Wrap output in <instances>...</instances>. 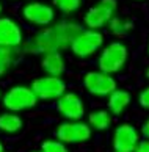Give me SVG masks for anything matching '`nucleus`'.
I'll list each match as a JSON object with an SVG mask.
<instances>
[{"mask_svg":"<svg viewBox=\"0 0 149 152\" xmlns=\"http://www.w3.org/2000/svg\"><path fill=\"white\" fill-rule=\"evenodd\" d=\"M2 10H3V8H2V5H0V14H2Z\"/></svg>","mask_w":149,"mask_h":152,"instance_id":"obj_26","label":"nucleus"},{"mask_svg":"<svg viewBox=\"0 0 149 152\" xmlns=\"http://www.w3.org/2000/svg\"><path fill=\"white\" fill-rule=\"evenodd\" d=\"M141 135L146 140H149V118H148L145 122H143V126H141Z\"/></svg>","mask_w":149,"mask_h":152,"instance_id":"obj_23","label":"nucleus"},{"mask_svg":"<svg viewBox=\"0 0 149 152\" xmlns=\"http://www.w3.org/2000/svg\"><path fill=\"white\" fill-rule=\"evenodd\" d=\"M22 129V119L14 113H3L0 115V132L3 133H18Z\"/></svg>","mask_w":149,"mask_h":152,"instance_id":"obj_16","label":"nucleus"},{"mask_svg":"<svg viewBox=\"0 0 149 152\" xmlns=\"http://www.w3.org/2000/svg\"><path fill=\"white\" fill-rule=\"evenodd\" d=\"M0 152H3V144L0 143Z\"/></svg>","mask_w":149,"mask_h":152,"instance_id":"obj_25","label":"nucleus"},{"mask_svg":"<svg viewBox=\"0 0 149 152\" xmlns=\"http://www.w3.org/2000/svg\"><path fill=\"white\" fill-rule=\"evenodd\" d=\"M22 16L27 22L38 27H47L55 19V11L47 3L41 2H30L22 8Z\"/></svg>","mask_w":149,"mask_h":152,"instance_id":"obj_10","label":"nucleus"},{"mask_svg":"<svg viewBox=\"0 0 149 152\" xmlns=\"http://www.w3.org/2000/svg\"><path fill=\"white\" fill-rule=\"evenodd\" d=\"M90 127L96 130H107L112 126V115L107 110H94L90 113Z\"/></svg>","mask_w":149,"mask_h":152,"instance_id":"obj_15","label":"nucleus"},{"mask_svg":"<svg viewBox=\"0 0 149 152\" xmlns=\"http://www.w3.org/2000/svg\"><path fill=\"white\" fill-rule=\"evenodd\" d=\"M83 86L85 89L97 97H104V96L112 94L118 88L116 80L102 71H90L83 77Z\"/></svg>","mask_w":149,"mask_h":152,"instance_id":"obj_6","label":"nucleus"},{"mask_svg":"<svg viewBox=\"0 0 149 152\" xmlns=\"http://www.w3.org/2000/svg\"><path fill=\"white\" fill-rule=\"evenodd\" d=\"M43 69L47 75L52 77H60L66 69V60L61 55V52H50L43 57Z\"/></svg>","mask_w":149,"mask_h":152,"instance_id":"obj_13","label":"nucleus"},{"mask_svg":"<svg viewBox=\"0 0 149 152\" xmlns=\"http://www.w3.org/2000/svg\"><path fill=\"white\" fill-rule=\"evenodd\" d=\"M134 152H149V140H143V141H140Z\"/></svg>","mask_w":149,"mask_h":152,"instance_id":"obj_22","label":"nucleus"},{"mask_svg":"<svg viewBox=\"0 0 149 152\" xmlns=\"http://www.w3.org/2000/svg\"><path fill=\"white\" fill-rule=\"evenodd\" d=\"M41 152H69L65 143L58 141V140H47L41 146Z\"/></svg>","mask_w":149,"mask_h":152,"instance_id":"obj_20","label":"nucleus"},{"mask_svg":"<svg viewBox=\"0 0 149 152\" xmlns=\"http://www.w3.org/2000/svg\"><path fill=\"white\" fill-rule=\"evenodd\" d=\"M146 77H148V78H149V66H148V67H146Z\"/></svg>","mask_w":149,"mask_h":152,"instance_id":"obj_24","label":"nucleus"},{"mask_svg":"<svg viewBox=\"0 0 149 152\" xmlns=\"http://www.w3.org/2000/svg\"><path fill=\"white\" fill-rule=\"evenodd\" d=\"M132 28H134L132 22L124 20L121 18H116V16H113V18L110 19V22H108V30H110V33L115 35V36H119V38L130 33Z\"/></svg>","mask_w":149,"mask_h":152,"instance_id":"obj_17","label":"nucleus"},{"mask_svg":"<svg viewBox=\"0 0 149 152\" xmlns=\"http://www.w3.org/2000/svg\"><path fill=\"white\" fill-rule=\"evenodd\" d=\"M57 110L69 121H80L85 115L83 100L74 93H65L57 102Z\"/></svg>","mask_w":149,"mask_h":152,"instance_id":"obj_11","label":"nucleus"},{"mask_svg":"<svg viewBox=\"0 0 149 152\" xmlns=\"http://www.w3.org/2000/svg\"><path fill=\"white\" fill-rule=\"evenodd\" d=\"M118 8L116 0H99L93 8L88 10V13L85 14V25L88 27V30H99L104 25H107L110 19L115 16Z\"/></svg>","mask_w":149,"mask_h":152,"instance_id":"obj_5","label":"nucleus"},{"mask_svg":"<svg viewBox=\"0 0 149 152\" xmlns=\"http://www.w3.org/2000/svg\"><path fill=\"white\" fill-rule=\"evenodd\" d=\"M36 102L38 97L32 91V88L28 86H13L3 94V105L11 113L33 108Z\"/></svg>","mask_w":149,"mask_h":152,"instance_id":"obj_4","label":"nucleus"},{"mask_svg":"<svg viewBox=\"0 0 149 152\" xmlns=\"http://www.w3.org/2000/svg\"><path fill=\"white\" fill-rule=\"evenodd\" d=\"M32 91L41 100H58L66 93V83L60 77H39L32 83Z\"/></svg>","mask_w":149,"mask_h":152,"instance_id":"obj_7","label":"nucleus"},{"mask_svg":"<svg viewBox=\"0 0 149 152\" xmlns=\"http://www.w3.org/2000/svg\"><path fill=\"white\" fill-rule=\"evenodd\" d=\"M148 50H149V49H148Z\"/></svg>","mask_w":149,"mask_h":152,"instance_id":"obj_27","label":"nucleus"},{"mask_svg":"<svg viewBox=\"0 0 149 152\" xmlns=\"http://www.w3.org/2000/svg\"><path fill=\"white\" fill-rule=\"evenodd\" d=\"M132 102V96L130 93H127L126 89H115L112 94H108V102H107V107H108V111L110 115H121L123 111L127 108Z\"/></svg>","mask_w":149,"mask_h":152,"instance_id":"obj_14","label":"nucleus"},{"mask_svg":"<svg viewBox=\"0 0 149 152\" xmlns=\"http://www.w3.org/2000/svg\"><path fill=\"white\" fill-rule=\"evenodd\" d=\"M57 138H58V141L65 144L88 141L91 138V127L82 121L63 122L57 129Z\"/></svg>","mask_w":149,"mask_h":152,"instance_id":"obj_8","label":"nucleus"},{"mask_svg":"<svg viewBox=\"0 0 149 152\" xmlns=\"http://www.w3.org/2000/svg\"><path fill=\"white\" fill-rule=\"evenodd\" d=\"M105 38L99 30H82L72 39L71 50L77 58H88L104 46Z\"/></svg>","mask_w":149,"mask_h":152,"instance_id":"obj_3","label":"nucleus"},{"mask_svg":"<svg viewBox=\"0 0 149 152\" xmlns=\"http://www.w3.org/2000/svg\"><path fill=\"white\" fill-rule=\"evenodd\" d=\"M82 31V27L77 22L63 20L52 27H46L38 31L30 41L25 44V52L28 53H50L60 52L61 49L71 46L72 39Z\"/></svg>","mask_w":149,"mask_h":152,"instance_id":"obj_1","label":"nucleus"},{"mask_svg":"<svg viewBox=\"0 0 149 152\" xmlns=\"http://www.w3.org/2000/svg\"><path fill=\"white\" fill-rule=\"evenodd\" d=\"M140 143L138 130L129 122H123L115 129L113 149L115 152H134Z\"/></svg>","mask_w":149,"mask_h":152,"instance_id":"obj_9","label":"nucleus"},{"mask_svg":"<svg viewBox=\"0 0 149 152\" xmlns=\"http://www.w3.org/2000/svg\"><path fill=\"white\" fill-rule=\"evenodd\" d=\"M24 36L19 24L11 18H0V47L16 49L19 47Z\"/></svg>","mask_w":149,"mask_h":152,"instance_id":"obj_12","label":"nucleus"},{"mask_svg":"<svg viewBox=\"0 0 149 152\" xmlns=\"http://www.w3.org/2000/svg\"><path fill=\"white\" fill-rule=\"evenodd\" d=\"M138 104H140L141 108L149 110V86H146V88L138 94Z\"/></svg>","mask_w":149,"mask_h":152,"instance_id":"obj_21","label":"nucleus"},{"mask_svg":"<svg viewBox=\"0 0 149 152\" xmlns=\"http://www.w3.org/2000/svg\"><path fill=\"white\" fill-rule=\"evenodd\" d=\"M14 49L0 47V77H3L10 71V67L14 64Z\"/></svg>","mask_w":149,"mask_h":152,"instance_id":"obj_18","label":"nucleus"},{"mask_svg":"<svg viewBox=\"0 0 149 152\" xmlns=\"http://www.w3.org/2000/svg\"><path fill=\"white\" fill-rule=\"evenodd\" d=\"M52 3L61 13H66V14H71L82 7V0H52Z\"/></svg>","mask_w":149,"mask_h":152,"instance_id":"obj_19","label":"nucleus"},{"mask_svg":"<svg viewBox=\"0 0 149 152\" xmlns=\"http://www.w3.org/2000/svg\"><path fill=\"white\" fill-rule=\"evenodd\" d=\"M127 60H129L127 46L123 44L121 41H113L102 49V53L99 57V71L113 75L126 66Z\"/></svg>","mask_w":149,"mask_h":152,"instance_id":"obj_2","label":"nucleus"}]
</instances>
